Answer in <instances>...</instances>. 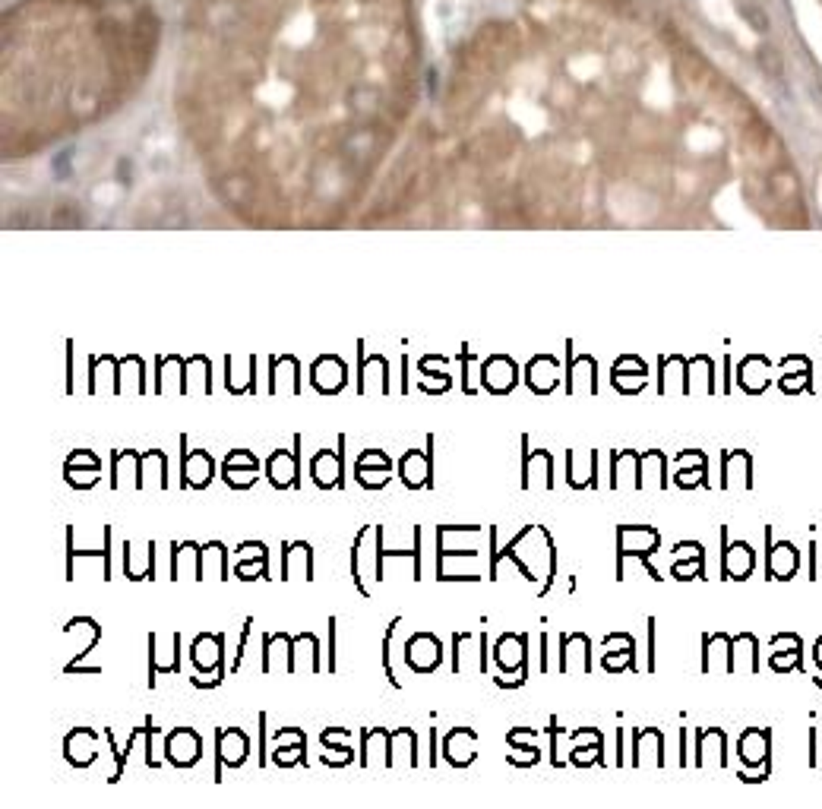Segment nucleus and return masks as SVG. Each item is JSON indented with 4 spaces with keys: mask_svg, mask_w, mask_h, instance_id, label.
<instances>
[{
    "mask_svg": "<svg viewBox=\"0 0 822 809\" xmlns=\"http://www.w3.org/2000/svg\"><path fill=\"white\" fill-rule=\"evenodd\" d=\"M399 478L408 490L434 487V433L427 437V452L408 449L405 455L399 458Z\"/></svg>",
    "mask_w": 822,
    "mask_h": 809,
    "instance_id": "20e7f679",
    "label": "nucleus"
},
{
    "mask_svg": "<svg viewBox=\"0 0 822 809\" xmlns=\"http://www.w3.org/2000/svg\"><path fill=\"white\" fill-rule=\"evenodd\" d=\"M67 392H73V342H67Z\"/></svg>",
    "mask_w": 822,
    "mask_h": 809,
    "instance_id": "de8ad7c7",
    "label": "nucleus"
},
{
    "mask_svg": "<svg viewBox=\"0 0 822 809\" xmlns=\"http://www.w3.org/2000/svg\"><path fill=\"white\" fill-rule=\"evenodd\" d=\"M329 670H336V620H329Z\"/></svg>",
    "mask_w": 822,
    "mask_h": 809,
    "instance_id": "49530a36",
    "label": "nucleus"
},
{
    "mask_svg": "<svg viewBox=\"0 0 822 809\" xmlns=\"http://www.w3.org/2000/svg\"><path fill=\"white\" fill-rule=\"evenodd\" d=\"M560 360L554 354H535V358L525 364V386L535 395H547L560 386Z\"/></svg>",
    "mask_w": 822,
    "mask_h": 809,
    "instance_id": "a211bd4d",
    "label": "nucleus"
},
{
    "mask_svg": "<svg viewBox=\"0 0 822 809\" xmlns=\"http://www.w3.org/2000/svg\"><path fill=\"white\" fill-rule=\"evenodd\" d=\"M203 759V740L194 727H174L164 737V762L174 768H194Z\"/></svg>",
    "mask_w": 822,
    "mask_h": 809,
    "instance_id": "7ed1b4c3",
    "label": "nucleus"
},
{
    "mask_svg": "<svg viewBox=\"0 0 822 809\" xmlns=\"http://www.w3.org/2000/svg\"><path fill=\"white\" fill-rule=\"evenodd\" d=\"M389 474H393V468H358L354 465V480H358L364 490H379L389 484Z\"/></svg>",
    "mask_w": 822,
    "mask_h": 809,
    "instance_id": "72a5a7b5",
    "label": "nucleus"
},
{
    "mask_svg": "<svg viewBox=\"0 0 822 809\" xmlns=\"http://www.w3.org/2000/svg\"><path fill=\"white\" fill-rule=\"evenodd\" d=\"M490 661L497 664V673H519L529 664V638L522 632H503L493 642Z\"/></svg>",
    "mask_w": 822,
    "mask_h": 809,
    "instance_id": "9b49d317",
    "label": "nucleus"
},
{
    "mask_svg": "<svg viewBox=\"0 0 822 809\" xmlns=\"http://www.w3.org/2000/svg\"><path fill=\"white\" fill-rule=\"evenodd\" d=\"M310 582L314 579V547L307 541L282 544V582Z\"/></svg>",
    "mask_w": 822,
    "mask_h": 809,
    "instance_id": "6ab92c4d",
    "label": "nucleus"
},
{
    "mask_svg": "<svg viewBox=\"0 0 822 809\" xmlns=\"http://www.w3.org/2000/svg\"><path fill=\"white\" fill-rule=\"evenodd\" d=\"M370 759H377L379 765H393V737L383 727H373V731H361V759L358 765H370Z\"/></svg>",
    "mask_w": 822,
    "mask_h": 809,
    "instance_id": "5701e85b",
    "label": "nucleus"
},
{
    "mask_svg": "<svg viewBox=\"0 0 822 809\" xmlns=\"http://www.w3.org/2000/svg\"><path fill=\"white\" fill-rule=\"evenodd\" d=\"M111 487H133L143 490V452L136 449H114L111 452Z\"/></svg>",
    "mask_w": 822,
    "mask_h": 809,
    "instance_id": "2eb2a0df",
    "label": "nucleus"
},
{
    "mask_svg": "<svg viewBox=\"0 0 822 809\" xmlns=\"http://www.w3.org/2000/svg\"><path fill=\"white\" fill-rule=\"evenodd\" d=\"M269 392L275 395H298L300 392V360L294 354L269 360Z\"/></svg>",
    "mask_w": 822,
    "mask_h": 809,
    "instance_id": "4be33fe9",
    "label": "nucleus"
},
{
    "mask_svg": "<svg viewBox=\"0 0 822 809\" xmlns=\"http://www.w3.org/2000/svg\"><path fill=\"white\" fill-rule=\"evenodd\" d=\"M146 484H155L158 490L171 487V468H168V455L162 449L143 452V487Z\"/></svg>",
    "mask_w": 822,
    "mask_h": 809,
    "instance_id": "cd10ccee",
    "label": "nucleus"
},
{
    "mask_svg": "<svg viewBox=\"0 0 822 809\" xmlns=\"http://www.w3.org/2000/svg\"><path fill=\"white\" fill-rule=\"evenodd\" d=\"M67 465H83V468H101V458L95 455V452L89 449H76L70 452V458H67Z\"/></svg>",
    "mask_w": 822,
    "mask_h": 809,
    "instance_id": "58836bf2",
    "label": "nucleus"
},
{
    "mask_svg": "<svg viewBox=\"0 0 822 809\" xmlns=\"http://www.w3.org/2000/svg\"><path fill=\"white\" fill-rule=\"evenodd\" d=\"M64 759L73 768H89L99 759V733L89 727H73L64 740Z\"/></svg>",
    "mask_w": 822,
    "mask_h": 809,
    "instance_id": "aec40b11",
    "label": "nucleus"
},
{
    "mask_svg": "<svg viewBox=\"0 0 822 809\" xmlns=\"http://www.w3.org/2000/svg\"><path fill=\"white\" fill-rule=\"evenodd\" d=\"M345 446L348 440L339 437L336 449H320L310 458V480H314L320 490H339L345 478Z\"/></svg>",
    "mask_w": 822,
    "mask_h": 809,
    "instance_id": "f03ea898",
    "label": "nucleus"
},
{
    "mask_svg": "<svg viewBox=\"0 0 822 809\" xmlns=\"http://www.w3.org/2000/svg\"><path fill=\"white\" fill-rule=\"evenodd\" d=\"M519 383V364L509 354H493L481 367V386L493 395H509Z\"/></svg>",
    "mask_w": 822,
    "mask_h": 809,
    "instance_id": "1a4fd4ad",
    "label": "nucleus"
},
{
    "mask_svg": "<svg viewBox=\"0 0 822 809\" xmlns=\"http://www.w3.org/2000/svg\"><path fill=\"white\" fill-rule=\"evenodd\" d=\"M146 392V364L139 354H127L121 358V392Z\"/></svg>",
    "mask_w": 822,
    "mask_h": 809,
    "instance_id": "c85d7f7f",
    "label": "nucleus"
},
{
    "mask_svg": "<svg viewBox=\"0 0 822 809\" xmlns=\"http://www.w3.org/2000/svg\"><path fill=\"white\" fill-rule=\"evenodd\" d=\"M554 487V455L547 449H529V433L522 437V490Z\"/></svg>",
    "mask_w": 822,
    "mask_h": 809,
    "instance_id": "39448f33",
    "label": "nucleus"
},
{
    "mask_svg": "<svg viewBox=\"0 0 822 809\" xmlns=\"http://www.w3.org/2000/svg\"><path fill=\"white\" fill-rule=\"evenodd\" d=\"M250 626H253V620L247 616V620H243V626H241V642H237V658H234V664H231V673L241 670V664H243V654H247V638H250Z\"/></svg>",
    "mask_w": 822,
    "mask_h": 809,
    "instance_id": "a19ab883",
    "label": "nucleus"
},
{
    "mask_svg": "<svg viewBox=\"0 0 822 809\" xmlns=\"http://www.w3.org/2000/svg\"><path fill=\"white\" fill-rule=\"evenodd\" d=\"M99 471L101 468H83V465H64V478L70 487L76 490H89L99 484Z\"/></svg>",
    "mask_w": 822,
    "mask_h": 809,
    "instance_id": "2f4dec72",
    "label": "nucleus"
},
{
    "mask_svg": "<svg viewBox=\"0 0 822 809\" xmlns=\"http://www.w3.org/2000/svg\"><path fill=\"white\" fill-rule=\"evenodd\" d=\"M566 480H570L572 490L594 487V480H598V452H588V455L566 452Z\"/></svg>",
    "mask_w": 822,
    "mask_h": 809,
    "instance_id": "b1692460",
    "label": "nucleus"
},
{
    "mask_svg": "<svg viewBox=\"0 0 822 809\" xmlns=\"http://www.w3.org/2000/svg\"><path fill=\"white\" fill-rule=\"evenodd\" d=\"M190 664L196 673H215L225 664V632H200L190 645Z\"/></svg>",
    "mask_w": 822,
    "mask_h": 809,
    "instance_id": "4468645a",
    "label": "nucleus"
},
{
    "mask_svg": "<svg viewBox=\"0 0 822 809\" xmlns=\"http://www.w3.org/2000/svg\"><path fill=\"white\" fill-rule=\"evenodd\" d=\"M443 759L452 768H468L478 759V733L472 727H452L443 737Z\"/></svg>",
    "mask_w": 822,
    "mask_h": 809,
    "instance_id": "f3484780",
    "label": "nucleus"
},
{
    "mask_svg": "<svg viewBox=\"0 0 822 809\" xmlns=\"http://www.w3.org/2000/svg\"><path fill=\"white\" fill-rule=\"evenodd\" d=\"M323 746H336V749H348V731H342V727H326L320 737Z\"/></svg>",
    "mask_w": 822,
    "mask_h": 809,
    "instance_id": "4c0bfd02",
    "label": "nucleus"
},
{
    "mask_svg": "<svg viewBox=\"0 0 822 809\" xmlns=\"http://www.w3.org/2000/svg\"><path fill=\"white\" fill-rule=\"evenodd\" d=\"M393 737V765L395 759H405L408 765H418V733L411 727H399V731H389Z\"/></svg>",
    "mask_w": 822,
    "mask_h": 809,
    "instance_id": "c756f323",
    "label": "nucleus"
},
{
    "mask_svg": "<svg viewBox=\"0 0 822 809\" xmlns=\"http://www.w3.org/2000/svg\"><path fill=\"white\" fill-rule=\"evenodd\" d=\"M740 756H744L746 762H762V756H765V743H762V737H759L756 731L746 733V737L740 740Z\"/></svg>",
    "mask_w": 822,
    "mask_h": 809,
    "instance_id": "c9c22d12",
    "label": "nucleus"
},
{
    "mask_svg": "<svg viewBox=\"0 0 822 809\" xmlns=\"http://www.w3.org/2000/svg\"><path fill=\"white\" fill-rule=\"evenodd\" d=\"M418 370H421V373H440V370H449V358H440V354L421 358V360H418Z\"/></svg>",
    "mask_w": 822,
    "mask_h": 809,
    "instance_id": "79ce46f5",
    "label": "nucleus"
},
{
    "mask_svg": "<svg viewBox=\"0 0 822 809\" xmlns=\"http://www.w3.org/2000/svg\"><path fill=\"white\" fill-rule=\"evenodd\" d=\"M266 480L275 490H288L300 480V437H294V449H275L266 458Z\"/></svg>",
    "mask_w": 822,
    "mask_h": 809,
    "instance_id": "423d86ee",
    "label": "nucleus"
},
{
    "mask_svg": "<svg viewBox=\"0 0 822 809\" xmlns=\"http://www.w3.org/2000/svg\"><path fill=\"white\" fill-rule=\"evenodd\" d=\"M298 670H310V673L323 670L320 638H316L314 632H298V636H294V673Z\"/></svg>",
    "mask_w": 822,
    "mask_h": 809,
    "instance_id": "bb28decb",
    "label": "nucleus"
},
{
    "mask_svg": "<svg viewBox=\"0 0 822 809\" xmlns=\"http://www.w3.org/2000/svg\"><path fill=\"white\" fill-rule=\"evenodd\" d=\"M272 762L282 768L294 765V762H300V765H307V743H291V746H275L272 749Z\"/></svg>",
    "mask_w": 822,
    "mask_h": 809,
    "instance_id": "473e14b6",
    "label": "nucleus"
},
{
    "mask_svg": "<svg viewBox=\"0 0 822 809\" xmlns=\"http://www.w3.org/2000/svg\"><path fill=\"white\" fill-rule=\"evenodd\" d=\"M259 474V458L250 449H231L222 458V480L231 490H247L257 484Z\"/></svg>",
    "mask_w": 822,
    "mask_h": 809,
    "instance_id": "0eeeda50",
    "label": "nucleus"
},
{
    "mask_svg": "<svg viewBox=\"0 0 822 809\" xmlns=\"http://www.w3.org/2000/svg\"><path fill=\"white\" fill-rule=\"evenodd\" d=\"M570 743L572 746H601V737H598V731L585 727V731H572L570 733Z\"/></svg>",
    "mask_w": 822,
    "mask_h": 809,
    "instance_id": "c03bdc74",
    "label": "nucleus"
},
{
    "mask_svg": "<svg viewBox=\"0 0 822 809\" xmlns=\"http://www.w3.org/2000/svg\"><path fill=\"white\" fill-rule=\"evenodd\" d=\"M658 547V531L655 528H639V525H623L620 528V563L626 553H636L645 559V553Z\"/></svg>",
    "mask_w": 822,
    "mask_h": 809,
    "instance_id": "393cba45",
    "label": "nucleus"
},
{
    "mask_svg": "<svg viewBox=\"0 0 822 809\" xmlns=\"http://www.w3.org/2000/svg\"><path fill=\"white\" fill-rule=\"evenodd\" d=\"M180 449H184V458H180V487H209V480L215 478V462L206 449H190L187 446V437H180Z\"/></svg>",
    "mask_w": 822,
    "mask_h": 809,
    "instance_id": "6e6552de",
    "label": "nucleus"
},
{
    "mask_svg": "<svg viewBox=\"0 0 822 809\" xmlns=\"http://www.w3.org/2000/svg\"><path fill=\"white\" fill-rule=\"evenodd\" d=\"M750 566H753V553H750V547L746 544H737V547H730V550H724V575H746L750 573Z\"/></svg>",
    "mask_w": 822,
    "mask_h": 809,
    "instance_id": "7c9ffc66",
    "label": "nucleus"
},
{
    "mask_svg": "<svg viewBox=\"0 0 822 809\" xmlns=\"http://www.w3.org/2000/svg\"><path fill=\"white\" fill-rule=\"evenodd\" d=\"M506 740H509V746H525V743H535V731H529V727H513Z\"/></svg>",
    "mask_w": 822,
    "mask_h": 809,
    "instance_id": "a18cd8bd",
    "label": "nucleus"
},
{
    "mask_svg": "<svg viewBox=\"0 0 822 809\" xmlns=\"http://www.w3.org/2000/svg\"><path fill=\"white\" fill-rule=\"evenodd\" d=\"M206 579H215V582L228 579V550H225L222 541H209V544H203L200 582H206Z\"/></svg>",
    "mask_w": 822,
    "mask_h": 809,
    "instance_id": "a878e982",
    "label": "nucleus"
},
{
    "mask_svg": "<svg viewBox=\"0 0 822 809\" xmlns=\"http://www.w3.org/2000/svg\"><path fill=\"white\" fill-rule=\"evenodd\" d=\"M424 380H421V389L424 392H430V395H440V392H446V389H452V376H449V370H440V373H421Z\"/></svg>",
    "mask_w": 822,
    "mask_h": 809,
    "instance_id": "f704fd0d",
    "label": "nucleus"
},
{
    "mask_svg": "<svg viewBox=\"0 0 822 809\" xmlns=\"http://www.w3.org/2000/svg\"><path fill=\"white\" fill-rule=\"evenodd\" d=\"M598 364L585 354H572V342H566V373H563V389L570 395L576 392H598Z\"/></svg>",
    "mask_w": 822,
    "mask_h": 809,
    "instance_id": "f8f14e48",
    "label": "nucleus"
},
{
    "mask_svg": "<svg viewBox=\"0 0 822 809\" xmlns=\"http://www.w3.org/2000/svg\"><path fill=\"white\" fill-rule=\"evenodd\" d=\"M89 392H114L121 395V358L114 354H101V358L89 360Z\"/></svg>",
    "mask_w": 822,
    "mask_h": 809,
    "instance_id": "412c9836",
    "label": "nucleus"
},
{
    "mask_svg": "<svg viewBox=\"0 0 822 809\" xmlns=\"http://www.w3.org/2000/svg\"><path fill=\"white\" fill-rule=\"evenodd\" d=\"M462 389H465V395H474V386L468 380H472V370H468V364H472V348L468 345H462Z\"/></svg>",
    "mask_w": 822,
    "mask_h": 809,
    "instance_id": "37998d69",
    "label": "nucleus"
},
{
    "mask_svg": "<svg viewBox=\"0 0 822 809\" xmlns=\"http://www.w3.org/2000/svg\"><path fill=\"white\" fill-rule=\"evenodd\" d=\"M354 465L358 468H393V462H389V455L383 449H367Z\"/></svg>",
    "mask_w": 822,
    "mask_h": 809,
    "instance_id": "e433bc0d",
    "label": "nucleus"
},
{
    "mask_svg": "<svg viewBox=\"0 0 822 809\" xmlns=\"http://www.w3.org/2000/svg\"><path fill=\"white\" fill-rule=\"evenodd\" d=\"M259 670L263 673H272V670L294 673V636L266 632L263 636V664H259Z\"/></svg>",
    "mask_w": 822,
    "mask_h": 809,
    "instance_id": "dca6fc26",
    "label": "nucleus"
},
{
    "mask_svg": "<svg viewBox=\"0 0 822 809\" xmlns=\"http://www.w3.org/2000/svg\"><path fill=\"white\" fill-rule=\"evenodd\" d=\"M291 743H307L304 740V731H298V727H282L275 737H272V746H291Z\"/></svg>",
    "mask_w": 822,
    "mask_h": 809,
    "instance_id": "ea45409f",
    "label": "nucleus"
},
{
    "mask_svg": "<svg viewBox=\"0 0 822 809\" xmlns=\"http://www.w3.org/2000/svg\"><path fill=\"white\" fill-rule=\"evenodd\" d=\"M443 661V645L434 632H418L405 645V664L415 673H434Z\"/></svg>",
    "mask_w": 822,
    "mask_h": 809,
    "instance_id": "9d476101",
    "label": "nucleus"
},
{
    "mask_svg": "<svg viewBox=\"0 0 822 809\" xmlns=\"http://www.w3.org/2000/svg\"><path fill=\"white\" fill-rule=\"evenodd\" d=\"M310 383H314L316 392L336 395V392H342L345 383H348V367H345V360L339 358V354H323V358H316L314 367H310Z\"/></svg>",
    "mask_w": 822,
    "mask_h": 809,
    "instance_id": "ddd939ff",
    "label": "nucleus"
},
{
    "mask_svg": "<svg viewBox=\"0 0 822 809\" xmlns=\"http://www.w3.org/2000/svg\"><path fill=\"white\" fill-rule=\"evenodd\" d=\"M250 759V737L241 727H219L215 731V781H222V765L225 768H241Z\"/></svg>",
    "mask_w": 822,
    "mask_h": 809,
    "instance_id": "f257e3e1",
    "label": "nucleus"
}]
</instances>
